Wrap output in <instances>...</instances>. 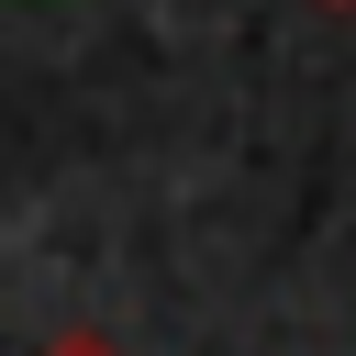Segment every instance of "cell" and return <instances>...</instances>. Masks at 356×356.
<instances>
[{
	"label": "cell",
	"mask_w": 356,
	"mask_h": 356,
	"mask_svg": "<svg viewBox=\"0 0 356 356\" xmlns=\"http://www.w3.org/2000/svg\"><path fill=\"white\" fill-rule=\"evenodd\" d=\"M44 356H122V345H111V334H56Z\"/></svg>",
	"instance_id": "obj_1"
},
{
	"label": "cell",
	"mask_w": 356,
	"mask_h": 356,
	"mask_svg": "<svg viewBox=\"0 0 356 356\" xmlns=\"http://www.w3.org/2000/svg\"><path fill=\"white\" fill-rule=\"evenodd\" d=\"M323 11H356V0H323Z\"/></svg>",
	"instance_id": "obj_2"
}]
</instances>
